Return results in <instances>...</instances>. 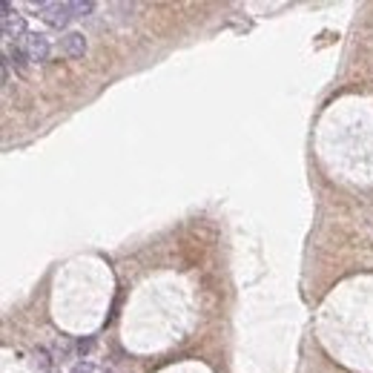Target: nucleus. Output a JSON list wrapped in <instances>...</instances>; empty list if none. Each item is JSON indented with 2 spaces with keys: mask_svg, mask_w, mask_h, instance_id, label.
Wrapping results in <instances>:
<instances>
[{
  "mask_svg": "<svg viewBox=\"0 0 373 373\" xmlns=\"http://www.w3.org/2000/svg\"><path fill=\"white\" fill-rule=\"evenodd\" d=\"M0 26H4V38L12 43V40H18V38H26V21H23V15L9 4V0H4V6H0Z\"/></svg>",
  "mask_w": 373,
  "mask_h": 373,
  "instance_id": "nucleus-1",
  "label": "nucleus"
},
{
  "mask_svg": "<svg viewBox=\"0 0 373 373\" xmlns=\"http://www.w3.org/2000/svg\"><path fill=\"white\" fill-rule=\"evenodd\" d=\"M21 46L29 55V60H35V63H46L49 55H52V43H49V38L43 32H26V38L21 40Z\"/></svg>",
  "mask_w": 373,
  "mask_h": 373,
  "instance_id": "nucleus-2",
  "label": "nucleus"
},
{
  "mask_svg": "<svg viewBox=\"0 0 373 373\" xmlns=\"http://www.w3.org/2000/svg\"><path fill=\"white\" fill-rule=\"evenodd\" d=\"M58 52L63 58H84L87 55V38L84 32H66L58 43Z\"/></svg>",
  "mask_w": 373,
  "mask_h": 373,
  "instance_id": "nucleus-3",
  "label": "nucleus"
},
{
  "mask_svg": "<svg viewBox=\"0 0 373 373\" xmlns=\"http://www.w3.org/2000/svg\"><path fill=\"white\" fill-rule=\"evenodd\" d=\"M72 18H75L72 4H49V6H46V12H43V21H46L52 29H63Z\"/></svg>",
  "mask_w": 373,
  "mask_h": 373,
  "instance_id": "nucleus-4",
  "label": "nucleus"
},
{
  "mask_svg": "<svg viewBox=\"0 0 373 373\" xmlns=\"http://www.w3.org/2000/svg\"><path fill=\"white\" fill-rule=\"evenodd\" d=\"M6 60H9V66L15 63V69L18 72H26V60H29V55L23 52V46H15V49H6V55H4Z\"/></svg>",
  "mask_w": 373,
  "mask_h": 373,
  "instance_id": "nucleus-5",
  "label": "nucleus"
},
{
  "mask_svg": "<svg viewBox=\"0 0 373 373\" xmlns=\"http://www.w3.org/2000/svg\"><path fill=\"white\" fill-rule=\"evenodd\" d=\"M95 9V4L92 0H75L72 4V12H75V18H84V15H90Z\"/></svg>",
  "mask_w": 373,
  "mask_h": 373,
  "instance_id": "nucleus-6",
  "label": "nucleus"
},
{
  "mask_svg": "<svg viewBox=\"0 0 373 373\" xmlns=\"http://www.w3.org/2000/svg\"><path fill=\"white\" fill-rule=\"evenodd\" d=\"M72 373H95V367L90 364V362H81V364H75V370Z\"/></svg>",
  "mask_w": 373,
  "mask_h": 373,
  "instance_id": "nucleus-7",
  "label": "nucleus"
}]
</instances>
